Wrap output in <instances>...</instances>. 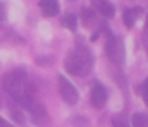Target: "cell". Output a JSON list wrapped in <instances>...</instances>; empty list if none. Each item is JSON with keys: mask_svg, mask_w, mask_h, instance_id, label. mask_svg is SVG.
I'll use <instances>...</instances> for the list:
<instances>
[{"mask_svg": "<svg viewBox=\"0 0 148 127\" xmlns=\"http://www.w3.org/2000/svg\"><path fill=\"white\" fill-rule=\"evenodd\" d=\"M105 53H107V57L112 60L113 64H119L121 60V48H119V41L116 40V37L108 33V38H107V44H105Z\"/></svg>", "mask_w": 148, "mask_h": 127, "instance_id": "cell-4", "label": "cell"}, {"mask_svg": "<svg viewBox=\"0 0 148 127\" xmlns=\"http://www.w3.org/2000/svg\"><path fill=\"white\" fill-rule=\"evenodd\" d=\"M112 124H113V127H129L127 121H126L123 116H115L113 121H112Z\"/></svg>", "mask_w": 148, "mask_h": 127, "instance_id": "cell-13", "label": "cell"}, {"mask_svg": "<svg viewBox=\"0 0 148 127\" xmlns=\"http://www.w3.org/2000/svg\"><path fill=\"white\" fill-rule=\"evenodd\" d=\"M147 126V121H145L143 114L142 113H135L132 116V127H145Z\"/></svg>", "mask_w": 148, "mask_h": 127, "instance_id": "cell-11", "label": "cell"}, {"mask_svg": "<svg viewBox=\"0 0 148 127\" xmlns=\"http://www.w3.org/2000/svg\"><path fill=\"white\" fill-rule=\"evenodd\" d=\"M3 18H5V8H3V5L0 3V21H2Z\"/></svg>", "mask_w": 148, "mask_h": 127, "instance_id": "cell-16", "label": "cell"}, {"mask_svg": "<svg viewBox=\"0 0 148 127\" xmlns=\"http://www.w3.org/2000/svg\"><path fill=\"white\" fill-rule=\"evenodd\" d=\"M145 32H148V14H147V22H145Z\"/></svg>", "mask_w": 148, "mask_h": 127, "instance_id": "cell-18", "label": "cell"}, {"mask_svg": "<svg viewBox=\"0 0 148 127\" xmlns=\"http://www.w3.org/2000/svg\"><path fill=\"white\" fill-rule=\"evenodd\" d=\"M64 67L70 75H84L91 70V65H88L86 62L83 60V57L75 51V53L67 54L64 60Z\"/></svg>", "mask_w": 148, "mask_h": 127, "instance_id": "cell-2", "label": "cell"}, {"mask_svg": "<svg viewBox=\"0 0 148 127\" xmlns=\"http://www.w3.org/2000/svg\"><path fill=\"white\" fill-rule=\"evenodd\" d=\"M107 102V91L100 83H94L91 87V103L94 108H103Z\"/></svg>", "mask_w": 148, "mask_h": 127, "instance_id": "cell-5", "label": "cell"}, {"mask_svg": "<svg viewBox=\"0 0 148 127\" xmlns=\"http://www.w3.org/2000/svg\"><path fill=\"white\" fill-rule=\"evenodd\" d=\"M40 8H42L43 14L51 18L59 13V3L58 0H40Z\"/></svg>", "mask_w": 148, "mask_h": 127, "instance_id": "cell-7", "label": "cell"}, {"mask_svg": "<svg viewBox=\"0 0 148 127\" xmlns=\"http://www.w3.org/2000/svg\"><path fill=\"white\" fill-rule=\"evenodd\" d=\"M11 117H13V121L16 124H24V121H26V119H24V114L21 113L19 110H13V111H11Z\"/></svg>", "mask_w": 148, "mask_h": 127, "instance_id": "cell-14", "label": "cell"}, {"mask_svg": "<svg viewBox=\"0 0 148 127\" xmlns=\"http://www.w3.org/2000/svg\"><path fill=\"white\" fill-rule=\"evenodd\" d=\"M142 97H143V102L148 105V78L142 84Z\"/></svg>", "mask_w": 148, "mask_h": 127, "instance_id": "cell-15", "label": "cell"}, {"mask_svg": "<svg viewBox=\"0 0 148 127\" xmlns=\"http://www.w3.org/2000/svg\"><path fill=\"white\" fill-rule=\"evenodd\" d=\"M147 49H148V48H147Z\"/></svg>", "mask_w": 148, "mask_h": 127, "instance_id": "cell-19", "label": "cell"}, {"mask_svg": "<svg viewBox=\"0 0 148 127\" xmlns=\"http://www.w3.org/2000/svg\"><path fill=\"white\" fill-rule=\"evenodd\" d=\"M30 111H32V119H34V122L42 124V122H46V121H48V111H46V108L43 107L42 103H35Z\"/></svg>", "mask_w": 148, "mask_h": 127, "instance_id": "cell-8", "label": "cell"}, {"mask_svg": "<svg viewBox=\"0 0 148 127\" xmlns=\"http://www.w3.org/2000/svg\"><path fill=\"white\" fill-rule=\"evenodd\" d=\"M24 83H26V72L23 68H16L11 70V72L5 73L2 76V86L3 89L11 94L14 98L19 97L24 92Z\"/></svg>", "mask_w": 148, "mask_h": 127, "instance_id": "cell-1", "label": "cell"}, {"mask_svg": "<svg viewBox=\"0 0 148 127\" xmlns=\"http://www.w3.org/2000/svg\"><path fill=\"white\" fill-rule=\"evenodd\" d=\"M64 24L67 29H70V30H75V25H77V18H75L73 14H69L64 18Z\"/></svg>", "mask_w": 148, "mask_h": 127, "instance_id": "cell-12", "label": "cell"}, {"mask_svg": "<svg viewBox=\"0 0 148 127\" xmlns=\"http://www.w3.org/2000/svg\"><path fill=\"white\" fill-rule=\"evenodd\" d=\"M123 19H124V24H126V27H127V29L134 27L135 14H134V11H132V10H126L124 14H123Z\"/></svg>", "mask_w": 148, "mask_h": 127, "instance_id": "cell-10", "label": "cell"}, {"mask_svg": "<svg viewBox=\"0 0 148 127\" xmlns=\"http://www.w3.org/2000/svg\"><path fill=\"white\" fill-rule=\"evenodd\" d=\"M91 2L102 16H105V18H113L115 16V6L108 0H91Z\"/></svg>", "mask_w": 148, "mask_h": 127, "instance_id": "cell-6", "label": "cell"}, {"mask_svg": "<svg viewBox=\"0 0 148 127\" xmlns=\"http://www.w3.org/2000/svg\"><path fill=\"white\" fill-rule=\"evenodd\" d=\"M59 83V92H61V97L64 98V102H67L69 105H75L78 102V92L75 89V86L69 81L65 76H59L58 79Z\"/></svg>", "mask_w": 148, "mask_h": 127, "instance_id": "cell-3", "label": "cell"}, {"mask_svg": "<svg viewBox=\"0 0 148 127\" xmlns=\"http://www.w3.org/2000/svg\"><path fill=\"white\" fill-rule=\"evenodd\" d=\"M0 127H10V126H8V124L5 122V121L2 119V117H0Z\"/></svg>", "mask_w": 148, "mask_h": 127, "instance_id": "cell-17", "label": "cell"}, {"mask_svg": "<svg viewBox=\"0 0 148 127\" xmlns=\"http://www.w3.org/2000/svg\"><path fill=\"white\" fill-rule=\"evenodd\" d=\"M94 18H96V13H94L91 8H83L81 10V19H83V22L86 25H89L91 22L94 21Z\"/></svg>", "mask_w": 148, "mask_h": 127, "instance_id": "cell-9", "label": "cell"}]
</instances>
